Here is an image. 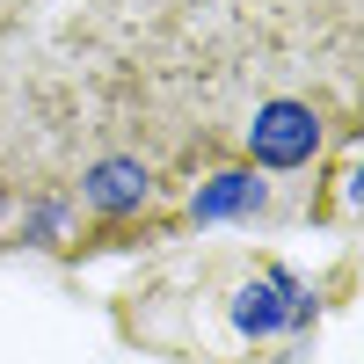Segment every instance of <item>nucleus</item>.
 I'll list each match as a JSON object with an SVG mask.
<instances>
[{"label":"nucleus","instance_id":"f257e3e1","mask_svg":"<svg viewBox=\"0 0 364 364\" xmlns=\"http://www.w3.org/2000/svg\"><path fill=\"white\" fill-rule=\"evenodd\" d=\"M321 154V109L314 102H262L248 124V168H306Z\"/></svg>","mask_w":364,"mask_h":364},{"label":"nucleus","instance_id":"f03ea898","mask_svg":"<svg viewBox=\"0 0 364 364\" xmlns=\"http://www.w3.org/2000/svg\"><path fill=\"white\" fill-rule=\"evenodd\" d=\"M80 197H87V211H102V219H132V211L154 197V175L132 154H109V161H95L80 175Z\"/></svg>","mask_w":364,"mask_h":364},{"label":"nucleus","instance_id":"7ed1b4c3","mask_svg":"<svg viewBox=\"0 0 364 364\" xmlns=\"http://www.w3.org/2000/svg\"><path fill=\"white\" fill-rule=\"evenodd\" d=\"M262 197H269V182L255 175V168H219L204 182V190L190 197V219L197 226H219V219H255L262 211Z\"/></svg>","mask_w":364,"mask_h":364},{"label":"nucleus","instance_id":"20e7f679","mask_svg":"<svg viewBox=\"0 0 364 364\" xmlns=\"http://www.w3.org/2000/svg\"><path fill=\"white\" fill-rule=\"evenodd\" d=\"M0 204H8V197H0Z\"/></svg>","mask_w":364,"mask_h":364}]
</instances>
